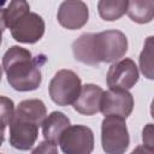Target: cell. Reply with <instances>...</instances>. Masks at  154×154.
<instances>
[{
	"label": "cell",
	"instance_id": "d6986e66",
	"mask_svg": "<svg viewBox=\"0 0 154 154\" xmlns=\"http://www.w3.org/2000/svg\"><path fill=\"white\" fill-rule=\"evenodd\" d=\"M130 154H154V152H153V149L142 144V146H137Z\"/></svg>",
	"mask_w": 154,
	"mask_h": 154
},
{
	"label": "cell",
	"instance_id": "52a82bcc",
	"mask_svg": "<svg viewBox=\"0 0 154 154\" xmlns=\"http://www.w3.org/2000/svg\"><path fill=\"white\" fill-rule=\"evenodd\" d=\"M64 154H91L94 149V134L85 125H70L59 140Z\"/></svg>",
	"mask_w": 154,
	"mask_h": 154
},
{
	"label": "cell",
	"instance_id": "ac0fdd59",
	"mask_svg": "<svg viewBox=\"0 0 154 154\" xmlns=\"http://www.w3.org/2000/svg\"><path fill=\"white\" fill-rule=\"evenodd\" d=\"M142 140H143V146L153 149V126H152V124H147V126L143 129Z\"/></svg>",
	"mask_w": 154,
	"mask_h": 154
},
{
	"label": "cell",
	"instance_id": "9a60e30c",
	"mask_svg": "<svg viewBox=\"0 0 154 154\" xmlns=\"http://www.w3.org/2000/svg\"><path fill=\"white\" fill-rule=\"evenodd\" d=\"M140 67L148 79H153V36L147 37L144 42L140 54Z\"/></svg>",
	"mask_w": 154,
	"mask_h": 154
},
{
	"label": "cell",
	"instance_id": "277c9868",
	"mask_svg": "<svg viewBox=\"0 0 154 154\" xmlns=\"http://www.w3.org/2000/svg\"><path fill=\"white\" fill-rule=\"evenodd\" d=\"M4 22L12 37L20 43H36L45 34V20L40 14L30 12V5L23 0L8 4L4 10Z\"/></svg>",
	"mask_w": 154,
	"mask_h": 154
},
{
	"label": "cell",
	"instance_id": "7c38bea8",
	"mask_svg": "<svg viewBox=\"0 0 154 154\" xmlns=\"http://www.w3.org/2000/svg\"><path fill=\"white\" fill-rule=\"evenodd\" d=\"M70 119L63 112L54 111L45 118L42 123V135L45 141H49L54 144H59V140L63 132L70 126Z\"/></svg>",
	"mask_w": 154,
	"mask_h": 154
},
{
	"label": "cell",
	"instance_id": "3957f363",
	"mask_svg": "<svg viewBox=\"0 0 154 154\" xmlns=\"http://www.w3.org/2000/svg\"><path fill=\"white\" fill-rule=\"evenodd\" d=\"M47 114L42 100H23L17 106L10 122V144L18 150H29L38 136V128Z\"/></svg>",
	"mask_w": 154,
	"mask_h": 154
},
{
	"label": "cell",
	"instance_id": "ffe728a7",
	"mask_svg": "<svg viewBox=\"0 0 154 154\" xmlns=\"http://www.w3.org/2000/svg\"><path fill=\"white\" fill-rule=\"evenodd\" d=\"M5 22H4V8H0V46L2 42V32L5 30Z\"/></svg>",
	"mask_w": 154,
	"mask_h": 154
},
{
	"label": "cell",
	"instance_id": "44dd1931",
	"mask_svg": "<svg viewBox=\"0 0 154 154\" xmlns=\"http://www.w3.org/2000/svg\"><path fill=\"white\" fill-rule=\"evenodd\" d=\"M4 5H5V1H4V0H1V1H0V8H1Z\"/></svg>",
	"mask_w": 154,
	"mask_h": 154
},
{
	"label": "cell",
	"instance_id": "ba28073f",
	"mask_svg": "<svg viewBox=\"0 0 154 154\" xmlns=\"http://www.w3.org/2000/svg\"><path fill=\"white\" fill-rule=\"evenodd\" d=\"M138 81V69L130 58L116 61L108 69L106 82L112 90H129Z\"/></svg>",
	"mask_w": 154,
	"mask_h": 154
},
{
	"label": "cell",
	"instance_id": "5b68a950",
	"mask_svg": "<svg viewBox=\"0 0 154 154\" xmlns=\"http://www.w3.org/2000/svg\"><path fill=\"white\" fill-rule=\"evenodd\" d=\"M101 144L106 154H124L130 144L125 119L118 116H105L101 123Z\"/></svg>",
	"mask_w": 154,
	"mask_h": 154
},
{
	"label": "cell",
	"instance_id": "30bf717a",
	"mask_svg": "<svg viewBox=\"0 0 154 154\" xmlns=\"http://www.w3.org/2000/svg\"><path fill=\"white\" fill-rule=\"evenodd\" d=\"M89 18V10L85 2L81 0L63 1L59 6L57 19L61 26L67 30H77L84 26Z\"/></svg>",
	"mask_w": 154,
	"mask_h": 154
},
{
	"label": "cell",
	"instance_id": "8992f818",
	"mask_svg": "<svg viewBox=\"0 0 154 154\" xmlns=\"http://www.w3.org/2000/svg\"><path fill=\"white\" fill-rule=\"evenodd\" d=\"M82 84L78 75L71 70H59L51 79L48 93L54 103L58 106L72 105L81 91Z\"/></svg>",
	"mask_w": 154,
	"mask_h": 154
},
{
	"label": "cell",
	"instance_id": "e0dca14e",
	"mask_svg": "<svg viewBox=\"0 0 154 154\" xmlns=\"http://www.w3.org/2000/svg\"><path fill=\"white\" fill-rule=\"evenodd\" d=\"M31 154H58V148H57V144L49 141H42L31 152Z\"/></svg>",
	"mask_w": 154,
	"mask_h": 154
},
{
	"label": "cell",
	"instance_id": "7402d4cb",
	"mask_svg": "<svg viewBox=\"0 0 154 154\" xmlns=\"http://www.w3.org/2000/svg\"><path fill=\"white\" fill-rule=\"evenodd\" d=\"M1 76H2V69L0 67V81H1Z\"/></svg>",
	"mask_w": 154,
	"mask_h": 154
},
{
	"label": "cell",
	"instance_id": "2e32d148",
	"mask_svg": "<svg viewBox=\"0 0 154 154\" xmlns=\"http://www.w3.org/2000/svg\"><path fill=\"white\" fill-rule=\"evenodd\" d=\"M14 113V103L7 96H0V146L4 142L5 128L10 124Z\"/></svg>",
	"mask_w": 154,
	"mask_h": 154
},
{
	"label": "cell",
	"instance_id": "9c48e42d",
	"mask_svg": "<svg viewBox=\"0 0 154 154\" xmlns=\"http://www.w3.org/2000/svg\"><path fill=\"white\" fill-rule=\"evenodd\" d=\"M134 109V96L128 90H107L101 97L100 112L103 116H118L126 119Z\"/></svg>",
	"mask_w": 154,
	"mask_h": 154
},
{
	"label": "cell",
	"instance_id": "4fadbf2b",
	"mask_svg": "<svg viewBox=\"0 0 154 154\" xmlns=\"http://www.w3.org/2000/svg\"><path fill=\"white\" fill-rule=\"evenodd\" d=\"M126 13L131 20L138 24L149 23L154 16V1L153 0H132L128 2Z\"/></svg>",
	"mask_w": 154,
	"mask_h": 154
},
{
	"label": "cell",
	"instance_id": "6da1fadb",
	"mask_svg": "<svg viewBox=\"0 0 154 154\" xmlns=\"http://www.w3.org/2000/svg\"><path fill=\"white\" fill-rule=\"evenodd\" d=\"M128 38L119 30H106L97 34H82L72 43L77 61L96 66L100 63H114L128 52Z\"/></svg>",
	"mask_w": 154,
	"mask_h": 154
},
{
	"label": "cell",
	"instance_id": "5bb4252c",
	"mask_svg": "<svg viewBox=\"0 0 154 154\" xmlns=\"http://www.w3.org/2000/svg\"><path fill=\"white\" fill-rule=\"evenodd\" d=\"M128 2L126 0H100L97 2L99 14L103 20H117L126 13Z\"/></svg>",
	"mask_w": 154,
	"mask_h": 154
},
{
	"label": "cell",
	"instance_id": "7a4b0ae2",
	"mask_svg": "<svg viewBox=\"0 0 154 154\" xmlns=\"http://www.w3.org/2000/svg\"><path fill=\"white\" fill-rule=\"evenodd\" d=\"M47 58L45 54L32 57L31 52L20 46L10 47L2 57V69L8 84L17 91H31L40 87L41 67Z\"/></svg>",
	"mask_w": 154,
	"mask_h": 154
},
{
	"label": "cell",
	"instance_id": "8fae6325",
	"mask_svg": "<svg viewBox=\"0 0 154 154\" xmlns=\"http://www.w3.org/2000/svg\"><path fill=\"white\" fill-rule=\"evenodd\" d=\"M103 89L96 84H84L81 88L77 100L72 103L75 111L84 116H93L100 112Z\"/></svg>",
	"mask_w": 154,
	"mask_h": 154
}]
</instances>
